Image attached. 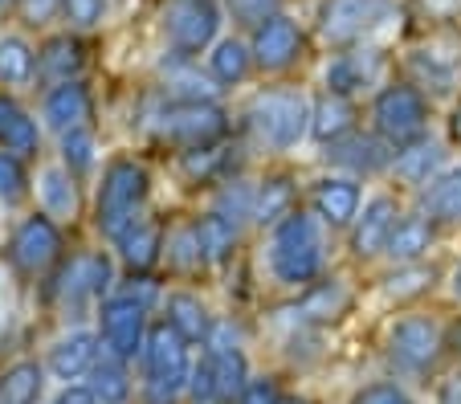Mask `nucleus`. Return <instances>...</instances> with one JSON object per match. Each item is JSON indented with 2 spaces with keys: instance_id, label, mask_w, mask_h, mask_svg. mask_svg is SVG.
Instances as JSON below:
<instances>
[{
  "instance_id": "f257e3e1",
  "label": "nucleus",
  "mask_w": 461,
  "mask_h": 404,
  "mask_svg": "<svg viewBox=\"0 0 461 404\" xmlns=\"http://www.w3.org/2000/svg\"><path fill=\"white\" fill-rule=\"evenodd\" d=\"M266 262L278 286H311L322 274V225L319 212H286L278 225H270V249Z\"/></svg>"
},
{
  "instance_id": "f03ea898",
  "label": "nucleus",
  "mask_w": 461,
  "mask_h": 404,
  "mask_svg": "<svg viewBox=\"0 0 461 404\" xmlns=\"http://www.w3.org/2000/svg\"><path fill=\"white\" fill-rule=\"evenodd\" d=\"M245 119H249V131L261 148L290 151L311 131V103L294 86H270V90H261V94H253Z\"/></svg>"
},
{
  "instance_id": "7ed1b4c3",
  "label": "nucleus",
  "mask_w": 461,
  "mask_h": 404,
  "mask_svg": "<svg viewBox=\"0 0 461 404\" xmlns=\"http://www.w3.org/2000/svg\"><path fill=\"white\" fill-rule=\"evenodd\" d=\"M143 201H148V172L135 159H114L98 184V233L119 241L122 229L140 220Z\"/></svg>"
},
{
  "instance_id": "20e7f679",
  "label": "nucleus",
  "mask_w": 461,
  "mask_h": 404,
  "mask_svg": "<svg viewBox=\"0 0 461 404\" xmlns=\"http://www.w3.org/2000/svg\"><path fill=\"white\" fill-rule=\"evenodd\" d=\"M372 119H375V131L396 151L429 135V103L420 94V86H412V82L384 86L372 103Z\"/></svg>"
},
{
  "instance_id": "39448f33",
  "label": "nucleus",
  "mask_w": 461,
  "mask_h": 404,
  "mask_svg": "<svg viewBox=\"0 0 461 404\" xmlns=\"http://www.w3.org/2000/svg\"><path fill=\"white\" fill-rule=\"evenodd\" d=\"M188 347L192 343L176 331L172 323H156L143 343V368H148V388L156 400H172L180 388H188Z\"/></svg>"
},
{
  "instance_id": "423d86ee",
  "label": "nucleus",
  "mask_w": 461,
  "mask_h": 404,
  "mask_svg": "<svg viewBox=\"0 0 461 404\" xmlns=\"http://www.w3.org/2000/svg\"><path fill=\"white\" fill-rule=\"evenodd\" d=\"M229 131V114L217 98L209 103H167L156 119V135L176 148H209Z\"/></svg>"
},
{
  "instance_id": "0eeeda50",
  "label": "nucleus",
  "mask_w": 461,
  "mask_h": 404,
  "mask_svg": "<svg viewBox=\"0 0 461 404\" xmlns=\"http://www.w3.org/2000/svg\"><path fill=\"white\" fill-rule=\"evenodd\" d=\"M164 37L180 58H196L217 41L221 0H167L164 4Z\"/></svg>"
},
{
  "instance_id": "6e6552de",
  "label": "nucleus",
  "mask_w": 461,
  "mask_h": 404,
  "mask_svg": "<svg viewBox=\"0 0 461 404\" xmlns=\"http://www.w3.org/2000/svg\"><path fill=\"white\" fill-rule=\"evenodd\" d=\"M388 355L404 372H433L445 355V327L433 315H404L388 331Z\"/></svg>"
},
{
  "instance_id": "1a4fd4ad",
  "label": "nucleus",
  "mask_w": 461,
  "mask_h": 404,
  "mask_svg": "<svg viewBox=\"0 0 461 404\" xmlns=\"http://www.w3.org/2000/svg\"><path fill=\"white\" fill-rule=\"evenodd\" d=\"M143 319H148V307L140 299H131L127 291L111 294L98 310V335H103L106 352L119 355V360H135L143 355V343H148V331H143Z\"/></svg>"
},
{
  "instance_id": "9d476101",
  "label": "nucleus",
  "mask_w": 461,
  "mask_h": 404,
  "mask_svg": "<svg viewBox=\"0 0 461 404\" xmlns=\"http://www.w3.org/2000/svg\"><path fill=\"white\" fill-rule=\"evenodd\" d=\"M303 29H298L294 17L286 13H274L266 17L258 29H249V49H253V66L261 74H286L290 66L303 58Z\"/></svg>"
},
{
  "instance_id": "9b49d317",
  "label": "nucleus",
  "mask_w": 461,
  "mask_h": 404,
  "mask_svg": "<svg viewBox=\"0 0 461 404\" xmlns=\"http://www.w3.org/2000/svg\"><path fill=\"white\" fill-rule=\"evenodd\" d=\"M388 13H392V0H322L319 33L331 45H356L380 21H388Z\"/></svg>"
},
{
  "instance_id": "f8f14e48",
  "label": "nucleus",
  "mask_w": 461,
  "mask_h": 404,
  "mask_svg": "<svg viewBox=\"0 0 461 404\" xmlns=\"http://www.w3.org/2000/svg\"><path fill=\"white\" fill-rule=\"evenodd\" d=\"M61 257V229L58 220L50 217V212H33V217H25L17 225V233H13L9 241V262L17 265L21 274H45L53 262Z\"/></svg>"
},
{
  "instance_id": "ddd939ff",
  "label": "nucleus",
  "mask_w": 461,
  "mask_h": 404,
  "mask_svg": "<svg viewBox=\"0 0 461 404\" xmlns=\"http://www.w3.org/2000/svg\"><path fill=\"white\" fill-rule=\"evenodd\" d=\"M396 148L384 139L380 131H348L343 139L327 143V164L343 167L351 176H375V172H388Z\"/></svg>"
},
{
  "instance_id": "4468645a",
  "label": "nucleus",
  "mask_w": 461,
  "mask_h": 404,
  "mask_svg": "<svg viewBox=\"0 0 461 404\" xmlns=\"http://www.w3.org/2000/svg\"><path fill=\"white\" fill-rule=\"evenodd\" d=\"M401 204L396 196H372L364 204V217H356V233H351V254L356 257H380L388 249V238L396 220H401Z\"/></svg>"
},
{
  "instance_id": "2eb2a0df",
  "label": "nucleus",
  "mask_w": 461,
  "mask_h": 404,
  "mask_svg": "<svg viewBox=\"0 0 461 404\" xmlns=\"http://www.w3.org/2000/svg\"><path fill=\"white\" fill-rule=\"evenodd\" d=\"M41 114H45V127H50V131L66 135V131H74V127H90L95 103H90V90L82 86L78 78H70V82H58V86L45 90Z\"/></svg>"
},
{
  "instance_id": "dca6fc26",
  "label": "nucleus",
  "mask_w": 461,
  "mask_h": 404,
  "mask_svg": "<svg viewBox=\"0 0 461 404\" xmlns=\"http://www.w3.org/2000/svg\"><path fill=\"white\" fill-rule=\"evenodd\" d=\"M58 291L61 299H66V307H82V302L90 299H103L106 291H111V262H106L103 254H78L70 257V265L61 270L58 278Z\"/></svg>"
},
{
  "instance_id": "f3484780",
  "label": "nucleus",
  "mask_w": 461,
  "mask_h": 404,
  "mask_svg": "<svg viewBox=\"0 0 461 404\" xmlns=\"http://www.w3.org/2000/svg\"><path fill=\"white\" fill-rule=\"evenodd\" d=\"M103 343V335H95V331H70V335H61L58 343L50 347V360H45V368L53 372L58 380H82V376H90V368L98 364V347Z\"/></svg>"
},
{
  "instance_id": "a211bd4d",
  "label": "nucleus",
  "mask_w": 461,
  "mask_h": 404,
  "mask_svg": "<svg viewBox=\"0 0 461 404\" xmlns=\"http://www.w3.org/2000/svg\"><path fill=\"white\" fill-rule=\"evenodd\" d=\"M311 201H314V212H319L322 225L343 229L359 217V201H364V193H359L356 176H327V180L314 184Z\"/></svg>"
},
{
  "instance_id": "6ab92c4d",
  "label": "nucleus",
  "mask_w": 461,
  "mask_h": 404,
  "mask_svg": "<svg viewBox=\"0 0 461 404\" xmlns=\"http://www.w3.org/2000/svg\"><path fill=\"white\" fill-rule=\"evenodd\" d=\"M82 66H86V53H82L78 37H70V33L50 37V41L37 49V78H41L45 86H58V82L78 78Z\"/></svg>"
},
{
  "instance_id": "aec40b11",
  "label": "nucleus",
  "mask_w": 461,
  "mask_h": 404,
  "mask_svg": "<svg viewBox=\"0 0 461 404\" xmlns=\"http://www.w3.org/2000/svg\"><path fill=\"white\" fill-rule=\"evenodd\" d=\"M420 212L433 225H461V164L437 172L420 193Z\"/></svg>"
},
{
  "instance_id": "412c9836",
  "label": "nucleus",
  "mask_w": 461,
  "mask_h": 404,
  "mask_svg": "<svg viewBox=\"0 0 461 404\" xmlns=\"http://www.w3.org/2000/svg\"><path fill=\"white\" fill-rule=\"evenodd\" d=\"M348 307H351L348 286H343L339 278H322V282H311V286H306V294L298 299L294 315L303 319V323H335L339 315H348Z\"/></svg>"
},
{
  "instance_id": "4be33fe9",
  "label": "nucleus",
  "mask_w": 461,
  "mask_h": 404,
  "mask_svg": "<svg viewBox=\"0 0 461 404\" xmlns=\"http://www.w3.org/2000/svg\"><path fill=\"white\" fill-rule=\"evenodd\" d=\"M348 131H356V106H351V98L335 94V90H327V94L314 98L311 103V135L314 139L335 143Z\"/></svg>"
},
{
  "instance_id": "5701e85b",
  "label": "nucleus",
  "mask_w": 461,
  "mask_h": 404,
  "mask_svg": "<svg viewBox=\"0 0 461 404\" xmlns=\"http://www.w3.org/2000/svg\"><path fill=\"white\" fill-rule=\"evenodd\" d=\"M433 238H437L433 220H429L425 212H417V217H401V220H396V229H392L388 249H384V254H388L396 265L420 262V257L433 249Z\"/></svg>"
},
{
  "instance_id": "b1692460",
  "label": "nucleus",
  "mask_w": 461,
  "mask_h": 404,
  "mask_svg": "<svg viewBox=\"0 0 461 404\" xmlns=\"http://www.w3.org/2000/svg\"><path fill=\"white\" fill-rule=\"evenodd\" d=\"M119 257L127 262V270L143 274L151 270V265L159 262V249H164V233H159L156 220H135V225H127L119 233Z\"/></svg>"
},
{
  "instance_id": "393cba45",
  "label": "nucleus",
  "mask_w": 461,
  "mask_h": 404,
  "mask_svg": "<svg viewBox=\"0 0 461 404\" xmlns=\"http://www.w3.org/2000/svg\"><path fill=\"white\" fill-rule=\"evenodd\" d=\"M0 148L17 151V156H37V148H41L37 123L29 119L25 106L9 94H0Z\"/></svg>"
},
{
  "instance_id": "a878e982",
  "label": "nucleus",
  "mask_w": 461,
  "mask_h": 404,
  "mask_svg": "<svg viewBox=\"0 0 461 404\" xmlns=\"http://www.w3.org/2000/svg\"><path fill=\"white\" fill-rule=\"evenodd\" d=\"M441 164H445V148L425 135V139H417V143H409V148L396 151L392 172H396L404 184H429V180L441 172Z\"/></svg>"
},
{
  "instance_id": "bb28decb",
  "label": "nucleus",
  "mask_w": 461,
  "mask_h": 404,
  "mask_svg": "<svg viewBox=\"0 0 461 404\" xmlns=\"http://www.w3.org/2000/svg\"><path fill=\"white\" fill-rule=\"evenodd\" d=\"M37 193H41V204L53 220H74L82 209L78 201V184H74V172L66 164L61 167H45L41 180H37Z\"/></svg>"
},
{
  "instance_id": "cd10ccee",
  "label": "nucleus",
  "mask_w": 461,
  "mask_h": 404,
  "mask_svg": "<svg viewBox=\"0 0 461 404\" xmlns=\"http://www.w3.org/2000/svg\"><path fill=\"white\" fill-rule=\"evenodd\" d=\"M253 70H258V66H253V49L245 37H225V41L212 45L209 74L221 82V86H237V82H245Z\"/></svg>"
},
{
  "instance_id": "c85d7f7f",
  "label": "nucleus",
  "mask_w": 461,
  "mask_h": 404,
  "mask_svg": "<svg viewBox=\"0 0 461 404\" xmlns=\"http://www.w3.org/2000/svg\"><path fill=\"white\" fill-rule=\"evenodd\" d=\"M375 78V58L367 49H348V53H335L331 66H327V90L335 94H356L359 86Z\"/></svg>"
},
{
  "instance_id": "c756f323",
  "label": "nucleus",
  "mask_w": 461,
  "mask_h": 404,
  "mask_svg": "<svg viewBox=\"0 0 461 404\" xmlns=\"http://www.w3.org/2000/svg\"><path fill=\"white\" fill-rule=\"evenodd\" d=\"M167 323H172L188 343H204L212 335V323H209L204 302L196 299V294H184V291L167 294Z\"/></svg>"
},
{
  "instance_id": "7c9ffc66",
  "label": "nucleus",
  "mask_w": 461,
  "mask_h": 404,
  "mask_svg": "<svg viewBox=\"0 0 461 404\" xmlns=\"http://www.w3.org/2000/svg\"><path fill=\"white\" fill-rule=\"evenodd\" d=\"M45 388V368L37 360H21L0 376V404H37Z\"/></svg>"
},
{
  "instance_id": "2f4dec72",
  "label": "nucleus",
  "mask_w": 461,
  "mask_h": 404,
  "mask_svg": "<svg viewBox=\"0 0 461 404\" xmlns=\"http://www.w3.org/2000/svg\"><path fill=\"white\" fill-rule=\"evenodd\" d=\"M37 78V49L25 37H0V82L5 86H29Z\"/></svg>"
},
{
  "instance_id": "473e14b6",
  "label": "nucleus",
  "mask_w": 461,
  "mask_h": 404,
  "mask_svg": "<svg viewBox=\"0 0 461 404\" xmlns=\"http://www.w3.org/2000/svg\"><path fill=\"white\" fill-rule=\"evenodd\" d=\"M127 360L119 355H98V364L90 368V392L98 396V404H127L131 400V376L122 368Z\"/></svg>"
},
{
  "instance_id": "72a5a7b5",
  "label": "nucleus",
  "mask_w": 461,
  "mask_h": 404,
  "mask_svg": "<svg viewBox=\"0 0 461 404\" xmlns=\"http://www.w3.org/2000/svg\"><path fill=\"white\" fill-rule=\"evenodd\" d=\"M192 229H196V241H201L204 262L221 265L229 254H233V246H237V225H233L229 217H221V212H209V217H201Z\"/></svg>"
},
{
  "instance_id": "f704fd0d",
  "label": "nucleus",
  "mask_w": 461,
  "mask_h": 404,
  "mask_svg": "<svg viewBox=\"0 0 461 404\" xmlns=\"http://www.w3.org/2000/svg\"><path fill=\"white\" fill-rule=\"evenodd\" d=\"M212 368H217V400L233 404L237 396L249 384V368H245V355L237 352L233 343L229 347H212Z\"/></svg>"
},
{
  "instance_id": "c9c22d12",
  "label": "nucleus",
  "mask_w": 461,
  "mask_h": 404,
  "mask_svg": "<svg viewBox=\"0 0 461 404\" xmlns=\"http://www.w3.org/2000/svg\"><path fill=\"white\" fill-rule=\"evenodd\" d=\"M286 212H294V184L286 176L266 180L258 188V196H253V220L266 229V225H278Z\"/></svg>"
},
{
  "instance_id": "e433bc0d",
  "label": "nucleus",
  "mask_w": 461,
  "mask_h": 404,
  "mask_svg": "<svg viewBox=\"0 0 461 404\" xmlns=\"http://www.w3.org/2000/svg\"><path fill=\"white\" fill-rule=\"evenodd\" d=\"M433 282H437V270L433 265H425V262H409V265H401V270L392 274L388 282H384V294L388 299H420L425 291H433Z\"/></svg>"
},
{
  "instance_id": "4c0bfd02",
  "label": "nucleus",
  "mask_w": 461,
  "mask_h": 404,
  "mask_svg": "<svg viewBox=\"0 0 461 404\" xmlns=\"http://www.w3.org/2000/svg\"><path fill=\"white\" fill-rule=\"evenodd\" d=\"M61 164L70 167L74 176L95 167V131L90 127H74V131L61 135Z\"/></svg>"
},
{
  "instance_id": "58836bf2",
  "label": "nucleus",
  "mask_w": 461,
  "mask_h": 404,
  "mask_svg": "<svg viewBox=\"0 0 461 404\" xmlns=\"http://www.w3.org/2000/svg\"><path fill=\"white\" fill-rule=\"evenodd\" d=\"M253 196H258V188H253V184H245V180H229V184L217 193V209H212V212L229 217L233 225L253 220Z\"/></svg>"
},
{
  "instance_id": "ea45409f",
  "label": "nucleus",
  "mask_w": 461,
  "mask_h": 404,
  "mask_svg": "<svg viewBox=\"0 0 461 404\" xmlns=\"http://www.w3.org/2000/svg\"><path fill=\"white\" fill-rule=\"evenodd\" d=\"M25 193H29V176H25L21 156H17V151L0 148V201L17 204V201H25Z\"/></svg>"
},
{
  "instance_id": "a19ab883",
  "label": "nucleus",
  "mask_w": 461,
  "mask_h": 404,
  "mask_svg": "<svg viewBox=\"0 0 461 404\" xmlns=\"http://www.w3.org/2000/svg\"><path fill=\"white\" fill-rule=\"evenodd\" d=\"M221 9L233 17V25L241 29H258L266 17L282 13V0H221Z\"/></svg>"
},
{
  "instance_id": "79ce46f5",
  "label": "nucleus",
  "mask_w": 461,
  "mask_h": 404,
  "mask_svg": "<svg viewBox=\"0 0 461 404\" xmlns=\"http://www.w3.org/2000/svg\"><path fill=\"white\" fill-rule=\"evenodd\" d=\"M180 167H184V176L192 180H212L225 167V151L217 148V143H209V148H188L180 156Z\"/></svg>"
},
{
  "instance_id": "37998d69",
  "label": "nucleus",
  "mask_w": 461,
  "mask_h": 404,
  "mask_svg": "<svg viewBox=\"0 0 461 404\" xmlns=\"http://www.w3.org/2000/svg\"><path fill=\"white\" fill-rule=\"evenodd\" d=\"M167 262L180 265V270H196V265H204L201 241H196V229H192V225L167 238Z\"/></svg>"
},
{
  "instance_id": "c03bdc74",
  "label": "nucleus",
  "mask_w": 461,
  "mask_h": 404,
  "mask_svg": "<svg viewBox=\"0 0 461 404\" xmlns=\"http://www.w3.org/2000/svg\"><path fill=\"white\" fill-rule=\"evenodd\" d=\"M412 74H420V82H425V86H433L437 94L453 90V66L441 62V58H437V53H429V49H420L417 58H412Z\"/></svg>"
},
{
  "instance_id": "a18cd8bd",
  "label": "nucleus",
  "mask_w": 461,
  "mask_h": 404,
  "mask_svg": "<svg viewBox=\"0 0 461 404\" xmlns=\"http://www.w3.org/2000/svg\"><path fill=\"white\" fill-rule=\"evenodd\" d=\"M188 392L196 396L201 404L217 400V368H212V352L201 355V360L192 364V372H188Z\"/></svg>"
},
{
  "instance_id": "49530a36",
  "label": "nucleus",
  "mask_w": 461,
  "mask_h": 404,
  "mask_svg": "<svg viewBox=\"0 0 461 404\" xmlns=\"http://www.w3.org/2000/svg\"><path fill=\"white\" fill-rule=\"evenodd\" d=\"M106 0H61V17L70 21V29H95L103 21Z\"/></svg>"
},
{
  "instance_id": "de8ad7c7",
  "label": "nucleus",
  "mask_w": 461,
  "mask_h": 404,
  "mask_svg": "<svg viewBox=\"0 0 461 404\" xmlns=\"http://www.w3.org/2000/svg\"><path fill=\"white\" fill-rule=\"evenodd\" d=\"M351 404H412V396L404 392L401 384H392V380H380V384H367L364 392L351 396Z\"/></svg>"
},
{
  "instance_id": "09e8293b",
  "label": "nucleus",
  "mask_w": 461,
  "mask_h": 404,
  "mask_svg": "<svg viewBox=\"0 0 461 404\" xmlns=\"http://www.w3.org/2000/svg\"><path fill=\"white\" fill-rule=\"evenodd\" d=\"M17 13L29 29H45L61 17V0H21Z\"/></svg>"
},
{
  "instance_id": "8fccbe9b",
  "label": "nucleus",
  "mask_w": 461,
  "mask_h": 404,
  "mask_svg": "<svg viewBox=\"0 0 461 404\" xmlns=\"http://www.w3.org/2000/svg\"><path fill=\"white\" fill-rule=\"evenodd\" d=\"M237 404H282V392H278V380L274 376H261V380H249L245 392L237 396Z\"/></svg>"
},
{
  "instance_id": "3c124183",
  "label": "nucleus",
  "mask_w": 461,
  "mask_h": 404,
  "mask_svg": "<svg viewBox=\"0 0 461 404\" xmlns=\"http://www.w3.org/2000/svg\"><path fill=\"white\" fill-rule=\"evenodd\" d=\"M53 404H98V396L90 392V384H66L53 396Z\"/></svg>"
},
{
  "instance_id": "603ef678",
  "label": "nucleus",
  "mask_w": 461,
  "mask_h": 404,
  "mask_svg": "<svg viewBox=\"0 0 461 404\" xmlns=\"http://www.w3.org/2000/svg\"><path fill=\"white\" fill-rule=\"evenodd\" d=\"M437 404H461V372H453V376L441 380V388H437Z\"/></svg>"
},
{
  "instance_id": "864d4df0",
  "label": "nucleus",
  "mask_w": 461,
  "mask_h": 404,
  "mask_svg": "<svg viewBox=\"0 0 461 404\" xmlns=\"http://www.w3.org/2000/svg\"><path fill=\"white\" fill-rule=\"evenodd\" d=\"M127 294H131V299H140L143 307H148V302L156 299V286H151V278H140V286H131Z\"/></svg>"
},
{
  "instance_id": "5fc2aeb1",
  "label": "nucleus",
  "mask_w": 461,
  "mask_h": 404,
  "mask_svg": "<svg viewBox=\"0 0 461 404\" xmlns=\"http://www.w3.org/2000/svg\"><path fill=\"white\" fill-rule=\"evenodd\" d=\"M449 131H453V139L461 143V103L453 106V119H449Z\"/></svg>"
},
{
  "instance_id": "6e6d98bb",
  "label": "nucleus",
  "mask_w": 461,
  "mask_h": 404,
  "mask_svg": "<svg viewBox=\"0 0 461 404\" xmlns=\"http://www.w3.org/2000/svg\"><path fill=\"white\" fill-rule=\"evenodd\" d=\"M453 294H457V302H461V265L453 270Z\"/></svg>"
},
{
  "instance_id": "4d7b16f0",
  "label": "nucleus",
  "mask_w": 461,
  "mask_h": 404,
  "mask_svg": "<svg viewBox=\"0 0 461 404\" xmlns=\"http://www.w3.org/2000/svg\"><path fill=\"white\" fill-rule=\"evenodd\" d=\"M17 4H21V0H0V13H5V9H17Z\"/></svg>"
},
{
  "instance_id": "13d9d810",
  "label": "nucleus",
  "mask_w": 461,
  "mask_h": 404,
  "mask_svg": "<svg viewBox=\"0 0 461 404\" xmlns=\"http://www.w3.org/2000/svg\"><path fill=\"white\" fill-rule=\"evenodd\" d=\"M282 404H306V400H282Z\"/></svg>"
},
{
  "instance_id": "bf43d9fd",
  "label": "nucleus",
  "mask_w": 461,
  "mask_h": 404,
  "mask_svg": "<svg viewBox=\"0 0 461 404\" xmlns=\"http://www.w3.org/2000/svg\"><path fill=\"white\" fill-rule=\"evenodd\" d=\"M457 343H461V335H457Z\"/></svg>"
}]
</instances>
